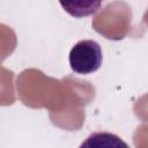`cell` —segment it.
<instances>
[{"instance_id":"cell-1","label":"cell","mask_w":148,"mask_h":148,"mask_svg":"<svg viewBox=\"0 0 148 148\" xmlns=\"http://www.w3.org/2000/svg\"><path fill=\"white\" fill-rule=\"evenodd\" d=\"M68 61L74 73L80 75L92 74L101 68L103 62L101 45L92 39H82L71 49Z\"/></svg>"},{"instance_id":"cell-2","label":"cell","mask_w":148,"mask_h":148,"mask_svg":"<svg viewBox=\"0 0 148 148\" xmlns=\"http://www.w3.org/2000/svg\"><path fill=\"white\" fill-rule=\"evenodd\" d=\"M104 0H59L62 9L73 17L82 18L94 15Z\"/></svg>"}]
</instances>
